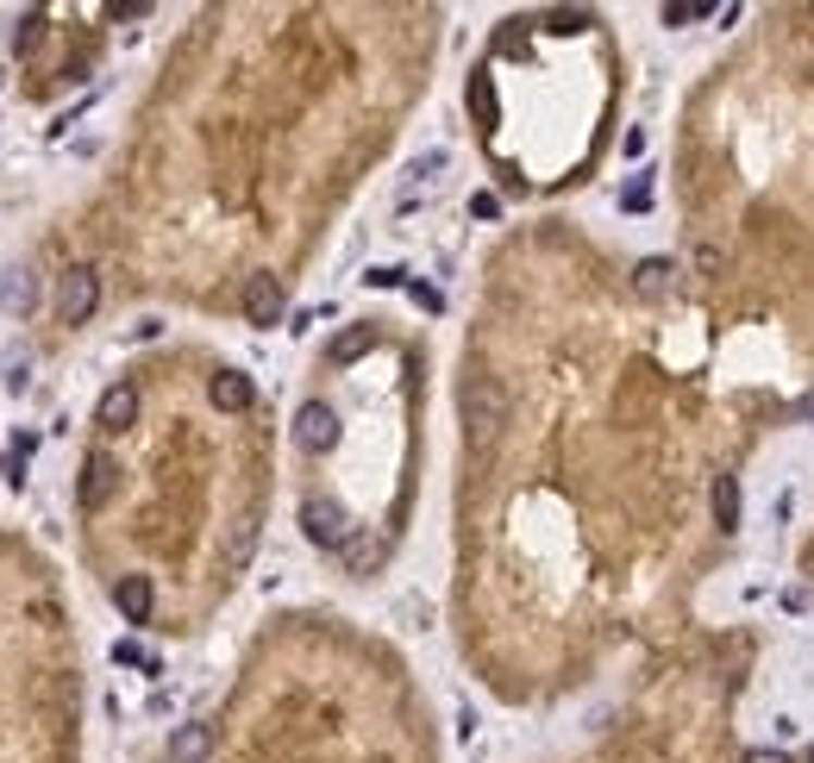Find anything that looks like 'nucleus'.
<instances>
[{
    "label": "nucleus",
    "mask_w": 814,
    "mask_h": 763,
    "mask_svg": "<svg viewBox=\"0 0 814 763\" xmlns=\"http://www.w3.org/2000/svg\"><path fill=\"white\" fill-rule=\"evenodd\" d=\"M464 426H470L477 445H489V438L508 426V395H502L495 382H470V388H464Z\"/></svg>",
    "instance_id": "obj_1"
},
{
    "label": "nucleus",
    "mask_w": 814,
    "mask_h": 763,
    "mask_svg": "<svg viewBox=\"0 0 814 763\" xmlns=\"http://www.w3.org/2000/svg\"><path fill=\"white\" fill-rule=\"evenodd\" d=\"M301 526H307V538H313L320 551H345V545H351V533H357V526L332 508V501H301Z\"/></svg>",
    "instance_id": "obj_2"
},
{
    "label": "nucleus",
    "mask_w": 814,
    "mask_h": 763,
    "mask_svg": "<svg viewBox=\"0 0 814 763\" xmlns=\"http://www.w3.org/2000/svg\"><path fill=\"white\" fill-rule=\"evenodd\" d=\"M101 301V282L88 276V270H70V276L57 282V313H63V326H82L88 313Z\"/></svg>",
    "instance_id": "obj_3"
},
{
    "label": "nucleus",
    "mask_w": 814,
    "mask_h": 763,
    "mask_svg": "<svg viewBox=\"0 0 814 763\" xmlns=\"http://www.w3.org/2000/svg\"><path fill=\"white\" fill-rule=\"evenodd\" d=\"M295 445H301V451H332V445H338V413H332L326 401H307V408L295 413Z\"/></svg>",
    "instance_id": "obj_4"
},
{
    "label": "nucleus",
    "mask_w": 814,
    "mask_h": 763,
    "mask_svg": "<svg viewBox=\"0 0 814 763\" xmlns=\"http://www.w3.org/2000/svg\"><path fill=\"white\" fill-rule=\"evenodd\" d=\"M113 483H120V463L107 458V451H95V458L82 463V508L101 513V508H107V495H113Z\"/></svg>",
    "instance_id": "obj_5"
},
{
    "label": "nucleus",
    "mask_w": 814,
    "mask_h": 763,
    "mask_svg": "<svg viewBox=\"0 0 814 763\" xmlns=\"http://www.w3.org/2000/svg\"><path fill=\"white\" fill-rule=\"evenodd\" d=\"M245 320H251V326H276V320H282L276 276H251V282H245Z\"/></svg>",
    "instance_id": "obj_6"
},
{
    "label": "nucleus",
    "mask_w": 814,
    "mask_h": 763,
    "mask_svg": "<svg viewBox=\"0 0 814 763\" xmlns=\"http://www.w3.org/2000/svg\"><path fill=\"white\" fill-rule=\"evenodd\" d=\"M113 608L126 613L132 626H145V620H151V608H157L151 576H120V583H113Z\"/></svg>",
    "instance_id": "obj_7"
},
{
    "label": "nucleus",
    "mask_w": 814,
    "mask_h": 763,
    "mask_svg": "<svg viewBox=\"0 0 814 763\" xmlns=\"http://www.w3.org/2000/svg\"><path fill=\"white\" fill-rule=\"evenodd\" d=\"M207 395H213V408L220 413H245L257 401V388H251V376H238V370H220V376H213V388H207Z\"/></svg>",
    "instance_id": "obj_8"
},
{
    "label": "nucleus",
    "mask_w": 814,
    "mask_h": 763,
    "mask_svg": "<svg viewBox=\"0 0 814 763\" xmlns=\"http://www.w3.org/2000/svg\"><path fill=\"white\" fill-rule=\"evenodd\" d=\"M132 420H138V388H132V382H113V388L101 395V426L120 433V426H132Z\"/></svg>",
    "instance_id": "obj_9"
},
{
    "label": "nucleus",
    "mask_w": 814,
    "mask_h": 763,
    "mask_svg": "<svg viewBox=\"0 0 814 763\" xmlns=\"http://www.w3.org/2000/svg\"><path fill=\"white\" fill-rule=\"evenodd\" d=\"M32 301H38V276L32 270H7L0 276V313H32Z\"/></svg>",
    "instance_id": "obj_10"
},
{
    "label": "nucleus",
    "mask_w": 814,
    "mask_h": 763,
    "mask_svg": "<svg viewBox=\"0 0 814 763\" xmlns=\"http://www.w3.org/2000/svg\"><path fill=\"white\" fill-rule=\"evenodd\" d=\"M207 751H213V726H182L170 738V763H207Z\"/></svg>",
    "instance_id": "obj_11"
},
{
    "label": "nucleus",
    "mask_w": 814,
    "mask_h": 763,
    "mask_svg": "<svg viewBox=\"0 0 814 763\" xmlns=\"http://www.w3.org/2000/svg\"><path fill=\"white\" fill-rule=\"evenodd\" d=\"M714 526H720V533L739 526V483L733 476H714Z\"/></svg>",
    "instance_id": "obj_12"
},
{
    "label": "nucleus",
    "mask_w": 814,
    "mask_h": 763,
    "mask_svg": "<svg viewBox=\"0 0 814 763\" xmlns=\"http://www.w3.org/2000/svg\"><path fill=\"white\" fill-rule=\"evenodd\" d=\"M370 345H377V332H370V326L338 332V338H332V363H357V357L370 351Z\"/></svg>",
    "instance_id": "obj_13"
},
{
    "label": "nucleus",
    "mask_w": 814,
    "mask_h": 763,
    "mask_svg": "<svg viewBox=\"0 0 814 763\" xmlns=\"http://www.w3.org/2000/svg\"><path fill=\"white\" fill-rule=\"evenodd\" d=\"M664 288H670V263H664V257H645V263H639V295H664Z\"/></svg>",
    "instance_id": "obj_14"
},
{
    "label": "nucleus",
    "mask_w": 814,
    "mask_h": 763,
    "mask_svg": "<svg viewBox=\"0 0 814 763\" xmlns=\"http://www.w3.org/2000/svg\"><path fill=\"white\" fill-rule=\"evenodd\" d=\"M338 558L351 563V570H370V563H377V538L351 533V545H345V551H338Z\"/></svg>",
    "instance_id": "obj_15"
},
{
    "label": "nucleus",
    "mask_w": 814,
    "mask_h": 763,
    "mask_svg": "<svg viewBox=\"0 0 814 763\" xmlns=\"http://www.w3.org/2000/svg\"><path fill=\"white\" fill-rule=\"evenodd\" d=\"M251 545H257V526H238V533H232V545H226V563H232V570H245Z\"/></svg>",
    "instance_id": "obj_16"
},
{
    "label": "nucleus",
    "mask_w": 814,
    "mask_h": 763,
    "mask_svg": "<svg viewBox=\"0 0 814 763\" xmlns=\"http://www.w3.org/2000/svg\"><path fill=\"white\" fill-rule=\"evenodd\" d=\"M470 213H477V220H495V213H502V201H495V195H470Z\"/></svg>",
    "instance_id": "obj_17"
},
{
    "label": "nucleus",
    "mask_w": 814,
    "mask_h": 763,
    "mask_svg": "<svg viewBox=\"0 0 814 763\" xmlns=\"http://www.w3.org/2000/svg\"><path fill=\"white\" fill-rule=\"evenodd\" d=\"M745 763H795L789 751H745Z\"/></svg>",
    "instance_id": "obj_18"
},
{
    "label": "nucleus",
    "mask_w": 814,
    "mask_h": 763,
    "mask_svg": "<svg viewBox=\"0 0 814 763\" xmlns=\"http://www.w3.org/2000/svg\"><path fill=\"white\" fill-rule=\"evenodd\" d=\"M802 413H809V420H814V388H809V401H802Z\"/></svg>",
    "instance_id": "obj_19"
},
{
    "label": "nucleus",
    "mask_w": 814,
    "mask_h": 763,
    "mask_svg": "<svg viewBox=\"0 0 814 763\" xmlns=\"http://www.w3.org/2000/svg\"><path fill=\"white\" fill-rule=\"evenodd\" d=\"M802 763H814V745H809V758H802Z\"/></svg>",
    "instance_id": "obj_20"
}]
</instances>
